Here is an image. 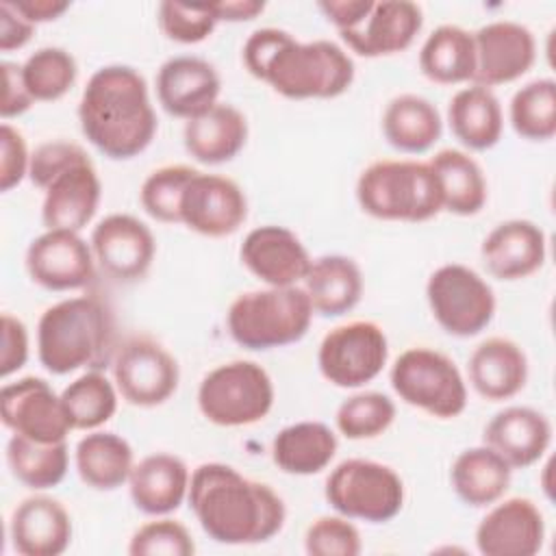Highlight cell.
<instances>
[{
	"label": "cell",
	"instance_id": "obj_1",
	"mask_svg": "<svg viewBox=\"0 0 556 556\" xmlns=\"http://www.w3.org/2000/svg\"><path fill=\"white\" fill-rule=\"evenodd\" d=\"M187 497L200 528L224 545L269 541L287 517L280 495L269 484L250 480L224 463L195 467Z\"/></svg>",
	"mask_w": 556,
	"mask_h": 556
},
{
	"label": "cell",
	"instance_id": "obj_2",
	"mask_svg": "<svg viewBox=\"0 0 556 556\" xmlns=\"http://www.w3.org/2000/svg\"><path fill=\"white\" fill-rule=\"evenodd\" d=\"M243 63L254 78L291 100L337 98L354 80V61L334 41H298L271 26L248 37Z\"/></svg>",
	"mask_w": 556,
	"mask_h": 556
},
{
	"label": "cell",
	"instance_id": "obj_3",
	"mask_svg": "<svg viewBox=\"0 0 556 556\" xmlns=\"http://www.w3.org/2000/svg\"><path fill=\"white\" fill-rule=\"evenodd\" d=\"M78 122L87 141L104 156L126 161L141 154L156 132L146 78L130 65L96 70L83 89Z\"/></svg>",
	"mask_w": 556,
	"mask_h": 556
},
{
	"label": "cell",
	"instance_id": "obj_4",
	"mask_svg": "<svg viewBox=\"0 0 556 556\" xmlns=\"http://www.w3.org/2000/svg\"><path fill=\"white\" fill-rule=\"evenodd\" d=\"M115 319L96 295H78L48 306L37 324L39 363L54 376L104 369L115 358Z\"/></svg>",
	"mask_w": 556,
	"mask_h": 556
},
{
	"label": "cell",
	"instance_id": "obj_5",
	"mask_svg": "<svg viewBox=\"0 0 556 556\" xmlns=\"http://www.w3.org/2000/svg\"><path fill=\"white\" fill-rule=\"evenodd\" d=\"M313 319V304L298 285L267 287L232 300L226 324L232 341L245 350H274L300 341Z\"/></svg>",
	"mask_w": 556,
	"mask_h": 556
},
{
	"label": "cell",
	"instance_id": "obj_6",
	"mask_svg": "<svg viewBox=\"0 0 556 556\" xmlns=\"http://www.w3.org/2000/svg\"><path fill=\"white\" fill-rule=\"evenodd\" d=\"M361 208L387 222H426L441 206V191L428 163L376 161L365 167L356 182Z\"/></svg>",
	"mask_w": 556,
	"mask_h": 556
},
{
	"label": "cell",
	"instance_id": "obj_7",
	"mask_svg": "<svg viewBox=\"0 0 556 556\" xmlns=\"http://www.w3.org/2000/svg\"><path fill=\"white\" fill-rule=\"evenodd\" d=\"M200 413L215 426H250L274 406L269 374L254 361H230L211 369L198 387Z\"/></svg>",
	"mask_w": 556,
	"mask_h": 556
},
{
	"label": "cell",
	"instance_id": "obj_8",
	"mask_svg": "<svg viewBox=\"0 0 556 556\" xmlns=\"http://www.w3.org/2000/svg\"><path fill=\"white\" fill-rule=\"evenodd\" d=\"M328 504L348 519L387 523L404 506L402 478L382 463L348 458L326 478Z\"/></svg>",
	"mask_w": 556,
	"mask_h": 556
},
{
	"label": "cell",
	"instance_id": "obj_9",
	"mask_svg": "<svg viewBox=\"0 0 556 556\" xmlns=\"http://www.w3.org/2000/svg\"><path fill=\"white\" fill-rule=\"evenodd\" d=\"M391 387L400 400L439 419L458 417L467 406V387L458 367L430 348L404 350L391 367Z\"/></svg>",
	"mask_w": 556,
	"mask_h": 556
},
{
	"label": "cell",
	"instance_id": "obj_10",
	"mask_svg": "<svg viewBox=\"0 0 556 556\" xmlns=\"http://www.w3.org/2000/svg\"><path fill=\"white\" fill-rule=\"evenodd\" d=\"M426 298L434 321L452 337H473L495 315L491 285L460 263H447L434 269L426 285Z\"/></svg>",
	"mask_w": 556,
	"mask_h": 556
},
{
	"label": "cell",
	"instance_id": "obj_11",
	"mask_svg": "<svg viewBox=\"0 0 556 556\" xmlns=\"http://www.w3.org/2000/svg\"><path fill=\"white\" fill-rule=\"evenodd\" d=\"M389 358L384 330L367 319L332 328L319 343L317 365L321 376L341 389H356L371 382Z\"/></svg>",
	"mask_w": 556,
	"mask_h": 556
},
{
	"label": "cell",
	"instance_id": "obj_12",
	"mask_svg": "<svg viewBox=\"0 0 556 556\" xmlns=\"http://www.w3.org/2000/svg\"><path fill=\"white\" fill-rule=\"evenodd\" d=\"M113 378L119 395L141 408L167 402L180 380L176 358L150 337H130L113 358Z\"/></svg>",
	"mask_w": 556,
	"mask_h": 556
},
{
	"label": "cell",
	"instance_id": "obj_13",
	"mask_svg": "<svg viewBox=\"0 0 556 556\" xmlns=\"http://www.w3.org/2000/svg\"><path fill=\"white\" fill-rule=\"evenodd\" d=\"M0 415L2 424L20 437L37 443L65 441L72 424L63 408L61 395L35 376L9 382L0 391Z\"/></svg>",
	"mask_w": 556,
	"mask_h": 556
},
{
	"label": "cell",
	"instance_id": "obj_14",
	"mask_svg": "<svg viewBox=\"0 0 556 556\" xmlns=\"http://www.w3.org/2000/svg\"><path fill=\"white\" fill-rule=\"evenodd\" d=\"M26 271L48 291H74L93 282L96 258L78 232L46 230L26 250Z\"/></svg>",
	"mask_w": 556,
	"mask_h": 556
},
{
	"label": "cell",
	"instance_id": "obj_15",
	"mask_svg": "<svg viewBox=\"0 0 556 556\" xmlns=\"http://www.w3.org/2000/svg\"><path fill=\"white\" fill-rule=\"evenodd\" d=\"M248 217L241 187L217 174L195 172L180 198V224L204 237H228Z\"/></svg>",
	"mask_w": 556,
	"mask_h": 556
},
{
	"label": "cell",
	"instance_id": "obj_16",
	"mask_svg": "<svg viewBox=\"0 0 556 556\" xmlns=\"http://www.w3.org/2000/svg\"><path fill=\"white\" fill-rule=\"evenodd\" d=\"M89 245L100 269L117 282L141 280L156 252L152 230L126 213H113L98 222Z\"/></svg>",
	"mask_w": 556,
	"mask_h": 556
},
{
	"label": "cell",
	"instance_id": "obj_17",
	"mask_svg": "<svg viewBox=\"0 0 556 556\" xmlns=\"http://www.w3.org/2000/svg\"><path fill=\"white\" fill-rule=\"evenodd\" d=\"M476 74L473 85L497 87L521 78L536 59V41L519 22L497 20L473 33Z\"/></svg>",
	"mask_w": 556,
	"mask_h": 556
},
{
	"label": "cell",
	"instance_id": "obj_18",
	"mask_svg": "<svg viewBox=\"0 0 556 556\" xmlns=\"http://www.w3.org/2000/svg\"><path fill=\"white\" fill-rule=\"evenodd\" d=\"M543 541V513L528 497L495 504L476 528V545L484 556H534Z\"/></svg>",
	"mask_w": 556,
	"mask_h": 556
},
{
	"label": "cell",
	"instance_id": "obj_19",
	"mask_svg": "<svg viewBox=\"0 0 556 556\" xmlns=\"http://www.w3.org/2000/svg\"><path fill=\"white\" fill-rule=\"evenodd\" d=\"M241 263L267 287H291L304 280L313 258L295 232L265 224L250 230L239 250Z\"/></svg>",
	"mask_w": 556,
	"mask_h": 556
},
{
	"label": "cell",
	"instance_id": "obj_20",
	"mask_svg": "<svg viewBox=\"0 0 556 556\" xmlns=\"http://www.w3.org/2000/svg\"><path fill=\"white\" fill-rule=\"evenodd\" d=\"M219 87L217 70L200 56H172L156 74V98L163 111L187 122L217 104Z\"/></svg>",
	"mask_w": 556,
	"mask_h": 556
},
{
	"label": "cell",
	"instance_id": "obj_21",
	"mask_svg": "<svg viewBox=\"0 0 556 556\" xmlns=\"http://www.w3.org/2000/svg\"><path fill=\"white\" fill-rule=\"evenodd\" d=\"M421 7L410 0L374 2L363 22L339 33L341 39L361 56H389L406 50L421 30Z\"/></svg>",
	"mask_w": 556,
	"mask_h": 556
},
{
	"label": "cell",
	"instance_id": "obj_22",
	"mask_svg": "<svg viewBox=\"0 0 556 556\" xmlns=\"http://www.w3.org/2000/svg\"><path fill=\"white\" fill-rule=\"evenodd\" d=\"M100 178L89 156L63 169L46 189L41 219L48 230L80 232L98 211Z\"/></svg>",
	"mask_w": 556,
	"mask_h": 556
},
{
	"label": "cell",
	"instance_id": "obj_23",
	"mask_svg": "<svg viewBox=\"0 0 556 556\" xmlns=\"http://www.w3.org/2000/svg\"><path fill=\"white\" fill-rule=\"evenodd\" d=\"M480 254L491 276L521 280L543 267L547 254L545 232L530 219H508L484 237Z\"/></svg>",
	"mask_w": 556,
	"mask_h": 556
},
{
	"label": "cell",
	"instance_id": "obj_24",
	"mask_svg": "<svg viewBox=\"0 0 556 556\" xmlns=\"http://www.w3.org/2000/svg\"><path fill=\"white\" fill-rule=\"evenodd\" d=\"M9 534L22 556H59L72 541V519L59 500L33 495L15 506Z\"/></svg>",
	"mask_w": 556,
	"mask_h": 556
},
{
	"label": "cell",
	"instance_id": "obj_25",
	"mask_svg": "<svg viewBox=\"0 0 556 556\" xmlns=\"http://www.w3.org/2000/svg\"><path fill=\"white\" fill-rule=\"evenodd\" d=\"M484 445L497 452L513 469H526L543 458L552 443L549 419L530 406H508L491 417Z\"/></svg>",
	"mask_w": 556,
	"mask_h": 556
},
{
	"label": "cell",
	"instance_id": "obj_26",
	"mask_svg": "<svg viewBox=\"0 0 556 556\" xmlns=\"http://www.w3.org/2000/svg\"><path fill=\"white\" fill-rule=\"evenodd\" d=\"M189 480V469L178 456L156 452L132 467L128 476L130 500L146 515H169L187 497Z\"/></svg>",
	"mask_w": 556,
	"mask_h": 556
},
{
	"label": "cell",
	"instance_id": "obj_27",
	"mask_svg": "<svg viewBox=\"0 0 556 556\" xmlns=\"http://www.w3.org/2000/svg\"><path fill=\"white\" fill-rule=\"evenodd\" d=\"M467 371L478 395L489 402H502L515 397L526 387L528 358L515 341L491 337L471 352Z\"/></svg>",
	"mask_w": 556,
	"mask_h": 556
},
{
	"label": "cell",
	"instance_id": "obj_28",
	"mask_svg": "<svg viewBox=\"0 0 556 556\" xmlns=\"http://www.w3.org/2000/svg\"><path fill=\"white\" fill-rule=\"evenodd\" d=\"M185 150L204 165L232 161L248 141L245 115L232 104L217 102L202 115L189 119L182 130Z\"/></svg>",
	"mask_w": 556,
	"mask_h": 556
},
{
	"label": "cell",
	"instance_id": "obj_29",
	"mask_svg": "<svg viewBox=\"0 0 556 556\" xmlns=\"http://www.w3.org/2000/svg\"><path fill=\"white\" fill-rule=\"evenodd\" d=\"M313 311L324 317L350 313L363 295V274L354 258L343 254H324L315 258L302 287Z\"/></svg>",
	"mask_w": 556,
	"mask_h": 556
},
{
	"label": "cell",
	"instance_id": "obj_30",
	"mask_svg": "<svg viewBox=\"0 0 556 556\" xmlns=\"http://www.w3.org/2000/svg\"><path fill=\"white\" fill-rule=\"evenodd\" d=\"M513 467L489 445L463 450L452 463V486L460 502L473 508L491 506L510 486Z\"/></svg>",
	"mask_w": 556,
	"mask_h": 556
},
{
	"label": "cell",
	"instance_id": "obj_31",
	"mask_svg": "<svg viewBox=\"0 0 556 556\" xmlns=\"http://www.w3.org/2000/svg\"><path fill=\"white\" fill-rule=\"evenodd\" d=\"M447 122L454 137L473 152L493 148L504 128L502 106L497 96L480 85L456 91L447 106Z\"/></svg>",
	"mask_w": 556,
	"mask_h": 556
},
{
	"label": "cell",
	"instance_id": "obj_32",
	"mask_svg": "<svg viewBox=\"0 0 556 556\" xmlns=\"http://www.w3.org/2000/svg\"><path fill=\"white\" fill-rule=\"evenodd\" d=\"M337 447V437L326 424L298 421L274 437L271 458L285 473L313 476L330 465Z\"/></svg>",
	"mask_w": 556,
	"mask_h": 556
},
{
	"label": "cell",
	"instance_id": "obj_33",
	"mask_svg": "<svg viewBox=\"0 0 556 556\" xmlns=\"http://www.w3.org/2000/svg\"><path fill=\"white\" fill-rule=\"evenodd\" d=\"M443 122L437 106L417 93L395 96L382 115V132L389 146L406 154L428 152L441 137Z\"/></svg>",
	"mask_w": 556,
	"mask_h": 556
},
{
	"label": "cell",
	"instance_id": "obj_34",
	"mask_svg": "<svg viewBox=\"0 0 556 556\" xmlns=\"http://www.w3.org/2000/svg\"><path fill=\"white\" fill-rule=\"evenodd\" d=\"M439 191L441 206L454 215H476L486 202V180L480 165L463 150L445 148L428 161Z\"/></svg>",
	"mask_w": 556,
	"mask_h": 556
},
{
	"label": "cell",
	"instance_id": "obj_35",
	"mask_svg": "<svg viewBox=\"0 0 556 556\" xmlns=\"http://www.w3.org/2000/svg\"><path fill=\"white\" fill-rule=\"evenodd\" d=\"M419 70L428 80L439 85H458L473 80V33L456 24H443L434 28L419 50Z\"/></svg>",
	"mask_w": 556,
	"mask_h": 556
},
{
	"label": "cell",
	"instance_id": "obj_36",
	"mask_svg": "<svg viewBox=\"0 0 556 556\" xmlns=\"http://www.w3.org/2000/svg\"><path fill=\"white\" fill-rule=\"evenodd\" d=\"M132 467V447L115 432H89L76 443V471L96 491L122 486Z\"/></svg>",
	"mask_w": 556,
	"mask_h": 556
},
{
	"label": "cell",
	"instance_id": "obj_37",
	"mask_svg": "<svg viewBox=\"0 0 556 556\" xmlns=\"http://www.w3.org/2000/svg\"><path fill=\"white\" fill-rule=\"evenodd\" d=\"M7 463L17 482L28 489H52L65 473L70 463L67 443H37L13 434L7 443Z\"/></svg>",
	"mask_w": 556,
	"mask_h": 556
},
{
	"label": "cell",
	"instance_id": "obj_38",
	"mask_svg": "<svg viewBox=\"0 0 556 556\" xmlns=\"http://www.w3.org/2000/svg\"><path fill=\"white\" fill-rule=\"evenodd\" d=\"M117 387L100 371L91 369L70 382L61 402L74 430H96L117 410Z\"/></svg>",
	"mask_w": 556,
	"mask_h": 556
},
{
	"label": "cell",
	"instance_id": "obj_39",
	"mask_svg": "<svg viewBox=\"0 0 556 556\" xmlns=\"http://www.w3.org/2000/svg\"><path fill=\"white\" fill-rule=\"evenodd\" d=\"M510 124L528 141H547L556 135V80L536 78L519 87L510 100Z\"/></svg>",
	"mask_w": 556,
	"mask_h": 556
},
{
	"label": "cell",
	"instance_id": "obj_40",
	"mask_svg": "<svg viewBox=\"0 0 556 556\" xmlns=\"http://www.w3.org/2000/svg\"><path fill=\"white\" fill-rule=\"evenodd\" d=\"M76 59L56 46L35 50L22 63V78L35 102H54L76 83Z\"/></svg>",
	"mask_w": 556,
	"mask_h": 556
},
{
	"label": "cell",
	"instance_id": "obj_41",
	"mask_svg": "<svg viewBox=\"0 0 556 556\" xmlns=\"http://www.w3.org/2000/svg\"><path fill=\"white\" fill-rule=\"evenodd\" d=\"M395 419V404L380 391H363L343 400L334 421L343 437L352 441L380 437Z\"/></svg>",
	"mask_w": 556,
	"mask_h": 556
},
{
	"label": "cell",
	"instance_id": "obj_42",
	"mask_svg": "<svg viewBox=\"0 0 556 556\" xmlns=\"http://www.w3.org/2000/svg\"><path fill=\"white\" fill-rule=\"evenodd\" d=\"M198 169L189 165H165L154 169L141 185L143 211L163 224H180V198Z\"/></svg>",
	"mask_w": 556,
	"mask_h": 556
},
{
	"label": "cell",
	"instance_id": "obj_43",
	"mask_svg": "<svg viewBox=\"0 0 556 556\" xmlns=\"http://www.w3.org/2000/svg\"><path fill=\"white\" fill-rule=\"evenodd\" d=\"M159 26L163 35L178 43L204 41L219 22L215 4H185L165 0L159 4Z\"/></svg>",
	"mask_w": 556,
	"mask_h": 556
},
{
	"label": "cell",
	"instance_id": "obj_44",
	"mask_svg": "<svg viewBox=\"0 0 556 556\" xmlns=\"http://www.w3.org/2000/svg\"><path fill=\"white\" fill-rule=\"evenodd\" d=\"M195 543L189 530L176 519H156L143 523L128 543L130 556H191Z\"/></svg>",
	"mask_w": 556,
	"mask_h": 556
},
{
	"label": "cell",
	"instance_id": "obj_45",
	"mask_svg": "<svg viewBox=\"0 0 556 556\" xmlns=\"http://www.w3.org/2000/svg\"><path fill=\"white\" fill-rule=\"evenodd\" d=\"M304 549L311 556H356L363 543L356 526L348 517L326 515L306 528Z\"/></svg>",
	"mask_w": 556,
	"mask_h": 556
},
{
	"label": "cell",
	"instance_id": "obj_46",
	"mask_svg": "<svg viewBox=\"0 0 556 556\" xmlns=\"http://www.w3.org/2000/svg\"><path fill=\"white\" fill-rule=\"evenodd\" d=\"M89 156L78 143L74 141H63V139H54V141H46L41 146L35 148V152L30 154V165H28V178L35 187L39 189H48V185L63 172L67 169L72 163L80 161Z\"/></svg>",
	"mask_w": 556,
	"mask_h": 556
},
{
	"label": "cell",
	"instance_id": "obj_47",
	"mask_svg": "<svg viewBox=\"0 0 556 556\" xmlns=\"http://www.w3.org/2000/svg\"><path fill=\"white\" fill-rule=\"evenodd\" d=\"M30 154L24 135L11 124L0 126V189L11 191L28 176Z\"/></svg>",
	"mask_w": 556,
	"mask_h": 556
},
{
	"label": "cell",
	"instance_id": "obj_48",
	"mask_svg": "<svg viewBox=\"0 0 556 556\" xmlns=\"http://www.w3.org/2000/svg\"><path fill=\"white\" fill-rule=\"evenodd\" d=\"M28 361V330L22 319L4 313L2 315V352H0V376L9 378L22 369Z\"/></svg>",
	"mask_w": 556,
	"mask_h": 556
},
{
	"label": "cell",
	"instance_id": "obj_49",
	"mask_svg": "<svg viewBox=\"0 0 556 556\" xmlns=\"http://www.w3.org/2000/svg\"><path fill=\"white\" fill-rule=\"evenodd\" d=\"M0 70H2V80H4L0 115H2V119H11V117L26 113L35 100L24 85L22 65H17L13 61H2Z\"/></svg>",
	"mask_w": 556,
	"mask_h": 556
},
{
	"label": "cell",
	"instance_id": "obj_50",
	"mask_svg": "<svg viewBox=\"0 0 556 556\" xmlns=\"http://www.w3.org/2000/svg\"><path fill=\"white\" fill-rule=\"evenodd\" d=\"M35 33V24L26 22L7 0L0 2V50L11 52L24 48Z\"/></svg>",
	"mask_w": 556,
	"mask_h": 556
},
{
	"label": "cell",
	"instance_id": "obj_51",
	"mask_svg": "<svg viewBox=\"0 0 556 556\" xmlns=\"http://www.w3.org/2000/svg\"><path fill=\"white\" fill-rule=\"evenodd\" d=\"M374 0H326L319 2V9L337 26L339 33L350 30L363 22V17L371 11Z\"/></svg>",
	"mask_w": 556,
	"mask_h": 556
},
{
	"label": "cell",
	"instance_id": "obj_52",
	"mask_svg": "<svg viewBox=\"0 0 556 556\" xmlns=\"http://www.w3.org/2000/svg\"><path fill=\"white\" fill-rule=\"evenodd\" d=\"M7 2L30 24L56 20L70 9L67 0H7Z\"/></svg>",
	"mask_w": 556,
	"mask_h": 556
},
{
	"label": "cell",
	"instance_id": "obj_53",
	"mask_svg": "<svg viewBox=\"0 0 556 556\" xmlns=\"http://www.w3.org/2000/svg\"><path fill=\"white\" fill-rule=\"evenodd\" d=\"M215 13L226 22H248L254 20L258 13H263L265 4L258 0H228V2H213Z\"/></svg>",
	"mask_w": 556,
	"mask_h": 556
}]
</instances>
